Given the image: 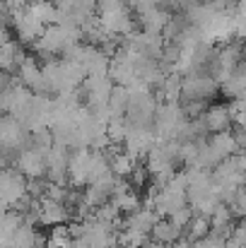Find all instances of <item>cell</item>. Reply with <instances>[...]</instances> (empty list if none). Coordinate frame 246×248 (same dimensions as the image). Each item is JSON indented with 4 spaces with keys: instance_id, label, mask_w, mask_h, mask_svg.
<instances>
[{
    "instance_id": "6da1fadb",
    "label": "cell",
    "mask_w": 246,
    "mask_h": 248,
    "mask_svg": "<svg viewBox=\"0 0 246 248\" xmlns=\"http://www.w3.org/2000/svg\"><path fill=\"white\" fill-rule=\"evenodd\" d=\"M19 169H22V173H27L32 178H39L46 171V159L39 150H27L19 157Z\"/></svg>"
},
{
    "instance_id": "7a4b0ae2",
    "label": "cell",
    "mask_w": 246,
    "mask_h": 248,
    "mask_svg": "<svg viewBox=\"0 0 246 248\" xmlns=\"http://www.w3.org/2000/svg\"><path fill=\"white\" fill-rule=\"evenodd\" d=\"M39 215H41V222H44V224H51V227H56V224H61V222L66 219V210H63L56 200H44Z\"/></svg>"
},
{
    "instance_id": "3957f363",
    "label": "cell",
    "mask_w": 246,
    "mask_h": 248,
    "mask_svg": "<svg viewBox=\"0 0 246 248\" xmlns=\"http://www.w3.org/2000/svg\"><path fill=\"white\" fill-rule=\"evenodd\" d=\"M227 121H230L227 111H225V108H215V111L208 113L205 125H208L210 130H225V128H227Z\"/></svg>"
},
{
    "instance_id": "277c9868",
    "label": "cell",
    "mask_w": 246,
    "mask_h": 248,
    "mask_svg": "<svg viewBox=\"0 0 246 248\" xmlns=\"http://www.w3.org/2000/svg\"><path fill=\"white\" fill-rule=\"evenodd\" d=\"M208 232H210V224H208L205 219H196V222H193V229H191V236L198 239V236H205Z\"/></svg>"
}]
</instances>
